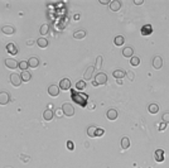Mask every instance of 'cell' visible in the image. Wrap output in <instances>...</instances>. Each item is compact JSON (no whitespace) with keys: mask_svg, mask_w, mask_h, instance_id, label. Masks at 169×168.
Segmentation results:
<instances>
[{"mask_svg":"<svg viewBox=\"0 0 169 168\" xmlns=\"http://www.w3.org/2000/svg\"><path fill=\"white\" fill-rule=\"evenodd\" d=\"M72 99H73V101H76L78 105H81V106H86L88 96L86 95V94L76 92V94H73V95H72Z\"/></svg>","mask_w":169,"mask_h":168,"instance_id":"obj_1","label":"cell"},{"mask_svg":"<svg viewBox=\"0 0 169 168\" xmlns=\"http://www.w3.org/2000/svg\"><path fill=\"white\" fill-rule=\"evenodd\" d=\"M61 109L66 116H73V115H75V108H73L71 104H63Z\"/></svg>","mask_w":169,"mask_h":168,"instance_id":"obj_2","label":"cell"},{"mask_svg":"<svg viewBox=\"0 0 169 168\" xmlns=\"http://www.w3.org/2000/svg\"><path fill=\"white\" fill-rule=\"evenodd\" d=\"M95 82L97 85H105L107 82V75L104 72H98L96 76H95Z\"/></svg>","mask_w":169,"mask_h":168,"instance_id":"obj_3","label":"cell"},{"mask_svg":"<svg viewBox=\"0 0 169 168\" xmlns=\"http://www.w3.org/2000/svg\"><path fill=\"white\" fill-rule=\"evenodd\" d=\"M22 78H20V75H18V73H12L10 75V83L14 86V87H19L20 85H22Z\"/></svg>","mask_w":169,"mask_h":168,"instance_id":"obj_4","label":"cell"},{"mask_svg":"<svg viewBox=\"0 0 169 168\" xmlns=\"http://www.w3.org/2000/svg\"><path fill=\"white\" fill-rule=\"evenodd\" d=\"M60 88L63 91H68V90H71V80L70 78H62V80L60 81Z\"/></svg>","mask_w":169,"mask_h":168,"instance_id":"obj_5","label":"cell"},{"mask_svg":"<svg viewBox=\"0 0 169 168\" xmlns=\"http://www.w3.org/2000/svg\"><path fill=\"white\" fill-rule=\"evenodd\" d=\"M165 158V153H164V150L163 149H157L154 152V159L155 162H158V163H162L163 161H164Z\"/></svg>","mask_w":169,"mask_h":168,"instance_id":"obj_6","label":"cell"},{"mask_svg":"<svg viewBox=\"0 0 169 168\" xmlns=\"http://www.w3.org/2000/svg\"><path fill=\"white\" fill-rule=\"evenodd\" d=\"M4 63H5V67L9 68V70H15V68L19 66L18 62L15 60H13V58H7L4 61Z\"/></svg>","mask_w":169,"mask_h":168,"instance_id":"obj_7","label":"cell"},{"mask_svg":"<svg viewBox=\"0 0 169 168\" xmlns=\"http://www.w3.org/2000/svg\"><path fill=\"white\" fill-rule=\"evenodd\" d=\"M93 72H95V66L87 67V70L84 71V73H83V80L84 81H90L92 78V76H93Z\"/></svg>","mask_w":169,"mask_h":168,"instance_id":"obj_8","label":"cell"},{"mask_svg":"<svg viewBox=\"0 0 169 168\" xmlns=\"http://www.w3.org/2000/svg\"><path fill=\"white\" fill-rule=\"evenodd\" d=\"M109 7H110V10H111V12L116 13L121 9V1H119V0H112V1H110Z\"/></svg>","mask_w":169,"mask_h":168,"instance_id":"obj_9","label":"cell"},{"mask_svg":"<svg viewBox=\"0 0 169 168\" xmlns=\"http://www.w3.org/2000/svg\"><path fill=\"white\" fill-rule=\"evenodd\" d=\"M153 67L155 68V70H160V68L163 67V60L160 56H155L154 58H153V62H151Z\"/></svg>","mask_w":169,"mask_h":168,"instance_id":"obj_10","label":"cell"},{"mask_svg":"<svg viewBox=\"0 0 169 168\" xmlns=\"http://www.w3.org/2000/svg\"><path fill=\"white\" fill-rule=\"evenodd\" d=\"M86 35H87L86 29H77L76 32L73 33V38L77 39V41H81V39H83Z\"/></svg>","mask_w":169,"mask_h":168,"instance_id":"obj_11","label":"cell"},{"mask_svg":"<svg viewBox=\"0 0 169 168\" xmlns=\"http://www.w3.org/2000/svg\"><path fill=\"white\" fill-rule=\"evenodd\" d=\"M10 101V96L7 91H0V105H7Z\"/></svg>","mask_w":169,"mask_h":168,"instance_id":"obj_12","label":"cell"},{"mask_svg":"<svg viewBox=\"0 0 169 168\" xmlns=\"http://www.w3.org/2000/svg\"><path fill=\"white\" fill-rule=\"evenodd\" d=\"M48 94L52 96V97H56L60 95V86H57V85H51L48 87Z\"/></svg>","mask_w":169,"mask_h":168,"instance_id":"obj_13","label":"cell"},{"mask_svg":"<svg viewBox=\"0 0 169 168\" xmlns=\"http://www.w3.org/2000/svg\"><path fill=\"white\" fill-rule=\"evenodd\" d=\"M5 49L8 51V53L13 55V56H15L18 53V47H17V44H14V43H8L7 47H5Z\"/></svg>","mask_w":169,"mask_h":168,"instance_id":"obj_14","label":"cell"},{"mask_svg":"<svg viewBox=\"0 0 169 168\" xmlns=\"http://www.w3.org/2000/svg\"><path fill=\"white\" fill-rule=\"evenodd\" d=\"M106 118L109 120H111V122L116 120V118H118V110L116 109H109L107 113H106Z\"/></svg>","mask_w":169,"mask_h":168,"instance_id":"obj_15","label":"cell"},{"mask_svg":"<svg viewBox=\"0 0 169 168\" xmlns=\"http://www.w3.org/2000/svg\"><path fill=\"white\" fill-rule=\"evenodd\" d=\"M134 48L133 47H125V48L123 49V56L125 57V58H131V57L134 56Z\"/></svg>","mask_w":169,"mask_h":168,"instance_id":"obj_16","label":"cell"},{"mask_svg":"<svg viewBox=\"0 0 169 168\" xmlns=\"http://www.w3.org/2000/svg\"><path fill=\"white\" fill-rule=\"evenodd\" d=\"M153 33V27L150 24H145L141 27V35H150Z\"/></svg>","mask_w":169,"mask_h":168,"instance_id":"obj_17","label":"cell"},{"mask_svg":"<svg viewBox=\"0 0 169 168\" xmlns=\"http://www.w3.org/2000/svg\"><path fill=\"white\" fill-rule=\"evenodd\" d=\"M112 76L116 78V80H123V78L126 76V71H124V70H115L112 72Z\"/></svg>","mask_w":169,"mask_h":168,"instance_id":"obj_18","label":"cell"},{"mask_svg":"<svg viewBox=\"0 0 169 168\" xmlns=\"http://www.w3.org/2000/svg\"><path fill=\"white\" fill-rule=\"evenodd\" d=\"M53 116H54V113L52 111L51 109H47V110L43 111V119L46 120V122H51V120L53 119Z\"/></svg>","mask_w":169,"mask_h":168,"instance_id":"obj_19","label":"cell"},{"mask_svg":"<svg viewBox=\"0 0 169 168\" xmlns=\"http://www.w3.org/2000/svg\"><path fill=\"white\" fill-rule=\"evenodd\" d=\"M1 32L4 34H7V35H12L15 33V28L12 27V25H4V27L1 28Z\"/></svg>","mask_w":169,"mask_h":168,"instance_id":"obj_20","label":"cell"},{"mask_svg":"<svg viewBox=\"0 0 169 168\" xmlns=\"http://www.w3.org/2000/svg\"><path fill=\"white\" fill-rule=\"evenodd\" d=\"M28 66L30 68H37L39 66V60L38 57H30V58L28 60Z\"/></svg>","mask_w":169,"mask_h":168,"instance_id":"obj_21","label":"cell"},{"mask_svg":"<svg viewBox=\"0 0 169 168\" xmlns=\"http://www.w3.org/2000/svg\"><path fill=\"white\" fill-rule=\"evenodd\" d=\"M37 46H38L39 48H47V47H48V41H47L44 37H40V38L37 39Z\"/></svg>","mask_w":169,"mask_h":168,"instance_id":"obj_22","label":"cell"},{"mask_svg":"<svg viewBox=\"0 0 169 168\" xmlns=\"http://www.w3.org/2000/svg\"><path fill=\"white\" fill-rule=\"evenodd\" d=\"M20 78H22L23 82H28L32 78V73L29 71H23L22 73H20Z\"/></svg>","mask_w":169,"mask_h":168,"instance_id":"obj_23","label":"cell"},{"mask_svg":"<svg viewBox=\"0 0 169 168\" xmlns=\"http://www.w3.org/2000/svg\"><path fill=\"white\" fill-rule=\"evenodd\" d=\"M129 147H130V139L128 136H123V138H121V148L125 150V149H128Z\"/></svg>","mask_w":169,"mask_h":168,"instance_id":"obj_24","label":"cell"},{"mask_svg":"<svg viewBox=\"0 0 169 168\" xmlns=\"http://www.w3.org/2000/svg\"><path fill=\"white\" fill-rule=\"evenodd\" d=\"M148 111L150 114H158L159 113V106H158V104H150L149 106H148Z\"/></svg>","mask_w":169,"mask_h":168,"instance_id":"obj_25","label":"cell"},{"mask_svg":"<svg viewBox=\"0 0 169 168\" xmlns=\"http://www.w3.org/2000/svg\"><path fill=\"white\" fill-rule=\"evenodd\" d=\"M75 86H76V88H77V90H78V91H83V90H84V88H86V81H84V80H81V81H77Z\"/></svg>","mask_w":169,"mask_h":168,"instance_id":"obj_26","label":"cell"},{"mask_svg":"<svg viewBox=\"0 0 169 168\" xmlns=\"http://www.w3.org/2000/svg\"><path fill=\"white\" fill-rule=\"evenodd\" d=\"M114 43H115V46H123V44L125 43V38H124L123 35H118V37H115Z\"/></svg>","mask_w":169,"mask_h":168,"instance_id":"obj_27","label":"cell"},{"mask_svg":"<svg viewBox=\"0 0 169 168\" xmlns=\"http://www.w3.org/2000/svg\"><path fill=\"white\" fill-rule=\"evenodd\" d=\"M130 65L133 66V67H136V66H139L140 65V58L138 56H133L130 58Z\"/></svg>","mask_w":169,"mask_h":168,"instance_id":"obj_28","label":"cell"},{"mask_svg":"<svg viewBox=\"0 0 169 168\" xmlns=\"http://www.w3.org/2000/svg\"><path fill=\"white\" fill-rule=\"evenodd\" d=\"M96 129L97 128H95V127H88L87 128V135L90 136V138H95V136H96Z\"/></svg>","mask_w":169,"mask_h":168,"instance_id":"obj_29","label":"cell"},{"mask_svg":"<svg viewBox=\"0 0 169 168\" xmlns=\"http://www.w3.org/2000/svg\"><path fill=\"white\" fill-rule=\"evenodd\" d=\"M48 32H49V25H48V24H43V25L40 27V29H39V33H40L42 35L48 34Z\"/></svg>","mask_w":169,"mask_h":168,"instance_id":"obj_30","label":"cell"},{"mask_svg":"<svg viewBox=\"0 0 169 168\" xmlns=\"http://www.w3.org/2000/svg\"><path fill=\"white\" fill-rule=\"evenodd\" d=\"M102 67V56H98L97 60H96V65H95V70L96 71H100Z\"/></svg>","mask_w":169,"mask_h":168,"instance_id":"obj_31","label":"cell"},{"mask_svg":"<svg viewBox=\"0 0 169 168\" xmlns=\"http://www.w3.org/2000/svg\"><path fill=\"white\" fill-rule=\"evenodd\" d=\"M18 67L20 68V70H22V72H23V71H27L28 67H29V66H28V61H20Z\"/></svg>","mask_w":169,"mask_h":168,"instance_id":"obj_32","label":"cell"},{"mask_svg":"<svg viewBox=\"0 0 169 168\" xmlns=\"http://www.w3.org/2000/svg\"><path fill=\"white\" fill-rule=\"evenodd\" d=\"M162 122H163V123H165L167 125L169 124V111H165L164 114L162 115Z\"/></svg>","mask_w":169,"mask_h":168,"instance_id":"obj_33","label":"cell"},{"mask_svg":"<svg viewBox=\"0 0 169 168\" xmlns=\"http://www.w3.org/2000/svg\"><path fill=\"white\" fill-rule=\"evenodd\" d=\"M126 77L129 78V81L133 82V81L135 80V73H134L133 71H126Z\"/></svg>","mask_w":169,"mask_h":168,"instance_id":"obj_34","label":"cell"},{"mask_svg":"<svg viewBox=\"0 0 169 168\" xmlns=\"http://www.w3.org/2000/svg\"><path fill=\"white\" fill-rule=\"evenodd\" d=\"M167 129V124L165 123H159V125H158V130H159V132H164V130Z\"/></svg>","mask_w":169,"mask_h":168,"instance_id":"obj_35","label":"cell"},{"mask_svg":"<svg viewBox=\"0 0 169 168\" xmlns=\"http://www.w3.org/2000/svg\"><path fill=\"white\" fill-rule=\"evenodd\" d=\"M105 134V130L101 129V128H97L96 129V136H102Z\"/></svg>","mask_w":169,"mask_h":168,"instance_id":"obj_36","label":"cell"},{"mask_svg":"<svg viewBox=\"0 0 169 168\" xmlns=\"http://www.w3.org/2000/svg\"><path fill=\"white\" fill-rule=\"evenodd\" d=\"M54 114H56V116H57V118H62L63 115H65V114H63V111H62V109H57Z\"/></svg>","mask_w":169,"mask_h":168,"instance_id":"obj_37","label":"cell"},{"mask_svg":"<svg viewBox=\"0 0 169 168\" xmlns=\"http://www.w3.org/2000/svg\"><path fill=\"white\" fill-rule=\"evenodd\" d=\"M67 148L70 149V150L75 149V145H73V141H72V140H68V141H67Z\"/></svg>","mask_w":169,"mask_h":168,"instance_id":"obj_38","label":"cell"},{"mask_svg":"<svg viewBox=\"0 0 169 168\" xmlns=\"http://www.w3.org/2000/svg\"><path fill=\"white\" fill-rule=\"evenodd\" d=\"M20 159L23 161V163H28V162H29V159H30V158H29L28 155H23V154H22V155H20Z\"/></svg>","mask_w":169,"mask_h":168,"instance_id":"obj_39","label":"cell"},{"mask_svg":"<svg viewBox=\"0 0 169 168\" xmlns=\"http://www.w3.org/2000/svg\"><path fill=\"white\" fill-rule=\"evenodd\" d=\"M86 108H87V109H90V110H92V109H95V104L90 102V104H87V105H86Z\"/></svg>","mask_w":169,"mask_h":168,"instance_id":"obj_40","label":"cell"},{"mask_svg":"<svg viewBox=\"0 0 169 168\" xmlns=\"http://www.w3.org/2000/svg\"><path fill=\"white\" fill-rule=\"evenodd\" d=\"M134 4L135 5H141V4H144V0H134Z\"/></svg>","mask_w":169,"mask_h":168,"instance_id":"obj_41","label":"cell"},{"mask_svg":"<svg viewBox=\"0 0 169 168\" xmlns=\"http://www.w3.org/2000/svg\"><path fill=\"white\" fill-rule=\"evenodd\" d=\"M100 4H102V5H107V4H110V1H107V0H100Z\"/></svg>","mask_w":169,"mask_h":168,"instance_id":"obj_42","label":"cell"},{"mask_svg":"<svg viewBox=\"0 0 169 168\" xmlns=\"http://www.w3.org/2000/svg\"><path fill=\"white\" fill-rule=\"evenodd\" d=\"M33 43H34L33 39H28L27 41V46H33Z\"/></svg>","mask_w":169,"mask_h":168,"instance_id":"obj_43","label":"cell"},{"mask_svg":"<svg viewBox=\"0 0 169 168\" xmlns=\"http://www.w3.org/2000/svg\"><path fill=\"white\" fill-rule=\"evenodd\" d=\"M92 86H93V87H96V86H98V85H97V83L95 82V81H92Z\"/></svg>","mask_w":169,"mask_h":168,"instance_id":"obj_44","label":"cell"},{"mask_svg":"<svg viewBox=\"0 0 169 168\" xmlns=\"http://www.w3.org/2000/svg\"><path fill=\"white\" fill-rule=\"evenodd\" d=\"M118 83L119 85H123V80H118Z\"/></svg>","mask_w":169,"mask_h":168,"instance_id":"obj_45","label":"cell"}]
</instances>
